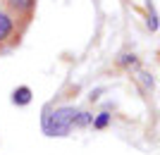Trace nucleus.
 Masks as SVG:
<instances>
[{"instance_id":"obj_1","label":"nucleus","mask_w":160,"mask_h":155,"mask_svg":"<svg viewBox=\"0 0 160 155\" xmlns=\"http://www.w3.org/2000/svg\"><path fill=\"white\" fill-rule=\"evenodd\" d=\"M77 115H79V110L69 108V105L58 108L53 112H46L43 115V131H46V136H67L74 129Z\"/></svg>"},{"instance_id":"obj_2","label":"nucleus","mask_w":160,"mask_h":155,"mask_svg":"<svg viewBox=\"0 0 160 155\" xmlns=\"http://www.w3.org/2000/svg\"><path fill=\"white\" fill-rule=\"evenodd\" d=\"M12 29H14V22H12V17H10V14H5V12H0V43L10 38Z\"/></svg>"},{"instance_id":"obj_3","label":"nucleus","mask_w":160,"mask_h":155,"mask_svg":"<svg viewBox=\"0 0 160 155\" xmlns=\"http://www.w3.org/2000/svg\"><path fill=\"white\" fill-rule=\"evenodd\" d=\"M12 103L14 105H29V103H31V88L29 86H19L12 93Z\"/></svg>"},{"instance_id":"obj_4","label":"nucleus","mask_w":160,"mask_h":155,"mask_svg":"<svg viewBox=\"0 0 160 155\" xmlns=\"http://www.w3.org/2000/svg\"><path fill=\"white\" fill-rule=\"evenodd\" d=\"M7 2H10V7L17 10V12H31L33 5H36V0H7Z\"/></svg>"},{"instance_id":"obj_5","label":"nucleus","mask_w":160,"mask_h":155,"mask_svg":"<svg viewBox=\"0 0 160 155\" xmlns=\"http://www.w3.org/2000/svg\"><path fill=\"white\" fill-rule=\"evenodd\" d=\"M88 124H93V115H91V112H79L74 127H88Z\"/></svg>"},{"instance_id":"obj_6","label":"nucleus","mask_w":160,"mask_h":155,"mask_svg":"<svg viewBox=\"0 0 160 155\" xmlns=\"http://www.w3.org/2000/svg\"><path fill=\"white\" fill-rule=\"evenodd\" d=\"M108 122H110V115H108V112H98V115L93 117V129H105Z\"/></svg>"},{"instance_id":"obj_7","label":"nucleus","mask_w":160,"mask_h":155,"mask_svg":"<svg viewBox=\"0 0 160 155\" xmlns=\"http://www.w3.org/2000/svg\"><path fill=\"white\" fill-rule=\"evenodd\" d=\"M136 79H139V84L146 88V91H151V88H153V79H151L146 72H139V76H136Z\"/></svg>"},{"instance_id":"obj_8","label":"nucleus","mask_w":160,"mask_h":155,"mask_svg":"<svg viewBox=\"0 0 160 155\" xmlns=\"http://www.w3.org/2000/svg\"><path fill=\"white\" fill-rule=\"evenodd\" d=\"M134 65H136V55H122L120 57V67H134Z\"/></svg>"}]
</instances>
